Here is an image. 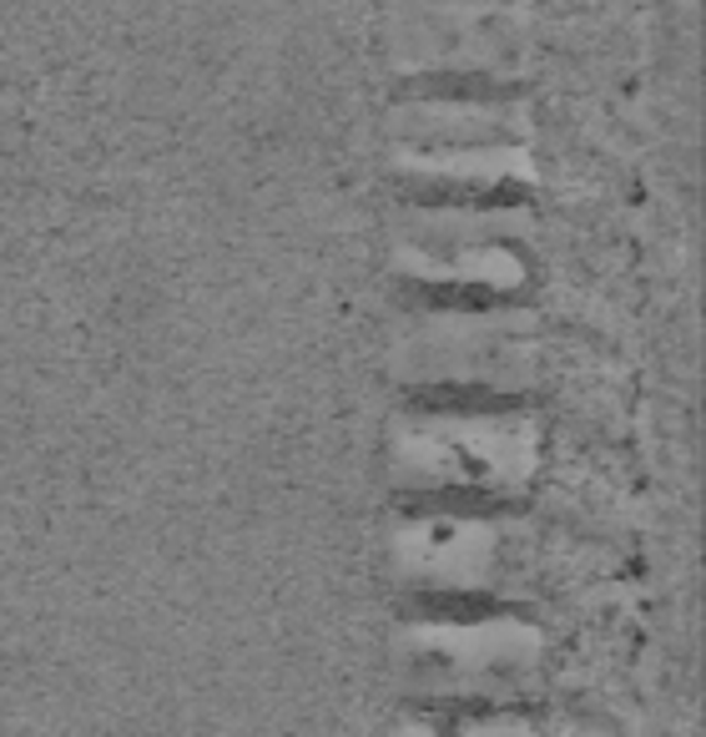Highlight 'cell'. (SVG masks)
I'll return each mask as SVG.
<instances>
[{
  "mask_svg": "<svg viewBox=\"0 0 706 737\" xmlns=\"http://www.w3.org/2000/svg\"><path fill=\"white\" fill-rule=\"evenodd\" d=\"M409 183H414V198L419 202H439V208H474V212H490V208H510V202L525 198V162L515 152H439V157H419L409 167Z\"/></svg>",
  "mask_w": 706,
  "mask_h": 737,
  "instance_id": "obj_1",
  "label": "cell"
},
{
  "mask_svg": "<svg viewBox=\"0 0 706 737\" xmlns=\"http://www.w3.org/2000/svg\"><path fill=\"white\" fill-rule=\"evenodd\" d=\"M430 455H419V486L424 490H510L525 480V449L510 445L505 435L490 440H439L424 445Z\"/></svg>",
  "mask_w": 706,
  "mask_h": 737,
  "instance_id": "obj_2",
  "label": "cell"
}]
</instances>
